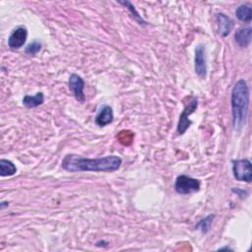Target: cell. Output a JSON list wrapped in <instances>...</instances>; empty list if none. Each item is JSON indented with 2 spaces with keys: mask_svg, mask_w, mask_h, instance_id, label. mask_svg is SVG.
<instances>
[{
  "mask_svg": "<svg viewBox=\"0 0 252 252\" xmlns=\"http://www.w3.org/2000/svg\"><path fill=\"white\" fill-rule=\"evenodd\" d=\"M122 159L118 156L110 155L102 158H89L76 154H68L64 157L61 166L69 172L79 171H95V172H112L121 166Z\"/></svg>",
  "mask_w": 252,
  "mask_h": 252,
  "instance_id": "cell-1",
  "label": "cell"
},
{
  "mask_svg": "<svg viewBox=\"0 0 252 252\" xmlns=\"http://www.w3.org/2000/svg\"><path fill=\"white\" fill-rule=\"evenodd\" d=\"M232 126L234 130H240L246 123L249 108V87L244 79H239L231 90Z\"/></svg>",
  "mask_w": 252,
  "mask_h": 252,
  "instance_id": "cell-2",
  "label": "cell"
},
{
  "mask_svg": "<svg viewBox=\"0 0 252 252\" xmlns=\"http://www.w3.org/2000/svg\"><path fill=\"white\" fill-rule=\"evenodd\" d=\"M201 187V181L197 178L181 174L178 175L174 182V189L178 194L187 195L194 192H198Z\"/></svg>",
  "mask_w": 252,
  "mask_h": 252,
  "instance_id": "cell-3",
  "label": "cell"
},
{
  "mask_svg": "<svg viewBox=\"0 0 252 252\" xmlns=\"http://www.w3.org/2000/svg\"><path fill=\"white\" fill-rule=\"evenodd\" d=\"M198 107V97L195 95H192L189 98V101L185 104V107L180 114L178 123H177V133L179 135L184 134L187 129L191 126L192 121L189 119V116L197 109Z\"/></svg>",
  "mask_w": 252,
  "mask_h": 252,
  "instance_id": "cell-4",
  "label": "cell"
},
{
  "mask_svg": "<svg viewBox=\"0 0 252 252\" xmlns=\"http://www.w3.org/2000/svg\"><path fill=\"white\" fill-rule=\"evenodd\" d=\"M232 173L236 180L251 182L252 180V163L248 158L233 159L232 160Z\"/></svg>",
  "mask_w": 252,
  "mask_h": 252,
  "instance_id": "cell-5",
  "label": "cell"
},
{
  "mask_svg": "<svg viewBox=\"0 0 252 252\" xmlns=\"http://www.w3.org/2000/svg\"><path fill=\"white\" fill-rule=\"evenodd\" d=\"M194 69L195 73L201 79H205L207 76V58H206V48L203 44H198L195 48L194 56Z\"/></svg>",
  "mask_w": 252,
  "mask_h": 252,
  "instance_id": "cell-6",
  "label": "cell"
},
{
  "mask_svg": "<svg viewBox=\"0 0 252 252\" xmlns=\"http://www.w3.org/2000/svg\"><path fill=\"white\" fill-rule=\"evenodd\" d=\"M28 30L24 26H19L12 31L8 37V46L11 49L21 48L27 40Z\"/></svg>",
  "mask_w": 252,
  "mask_h": 252,
  "instance_id": "cell-7",
  "label": "cell"
},
{
  "mask_svg": "<svg viewBox=\"0 0 252 252\" xmlns=\"http://www.w3.org/2000/svg\"><path fill=\"white\" fill-rule=\"evenodd\" d=\"M68 86L70 91L73 93V95L76 98V100L79 102H84L86 99V96L84 94L85 81L83 80V78L78 74H72L69 77Z\"/></svg>",
  "mask_w": 252,
  "mask_h": 252,
  "instance_id": "cell-8",
  "label": "cell"
},
{
  "mask_svg": "<svg viewBox=\"0 0 252 252\" xmlns=\"http://www.w3.org/2000/svg\"><path fill=\"white\" fill-rule=\"evenodd\" d=\"M216 21L218 25L219 33L223 37L227 36L234 26L233 20L223 13H218L216 15Z\"/></svg>",
  "mask_w": 252,
  "mask_h": 252,
  "instance_id": "cell-9",
  "label": "cell"
},
{
  "mask_svg": "<svg viewBox=\"0 0 252 252\" xmlns=\"http://www.w3.org/2000/svg\"><path fill=\"white\" fill-rule=\"evenodd\" d=\"M113 118H114V115H113V110L111 106L104 104L103 106L100 107L99 111L95 115L94 122L97 126L103 127L110 124L113 121Z\"/></svg>",
  "mask_w": 252,
  "mask_h": 252,
  "instance_id": "cell-10",
  "label": "cell"
},
{
  "mask_svg": "<svg viewBox=\"0 0 252 252\" xmlns=\"http://www.w3.org/2000/svg\"><path fill=\"white\" fill-rule=\"evenodd\" d=\"M252 38V29L250 27H242L234 33L235 43L242 48L248 47Z\"/></svg>",
  "mask_w": 252,
  "mask_h": 252,
  "instance_id": "cell-11",
  "label": "cell"
},
{
  "mask_svg": "<svg viewBox=\"0 0 252 252\" xmlns=\"http://www.w3.org/2000/svg\"><path fill=\"white\" fill-rule=\"evenodd\" d=\"M23 104L27 107V108H33V107H37L39 105H41L44 102V94L42 92H38L36 93L34 95H30V94H26L23 97Z\"/></svg>",
  "mask_w": 252,
  "mask_h": 252,
  "instance_id": "cell-12",
  "label": "cell"
},
{
  "mask_svg": "<svg viewBox=\"0 0 252 252\" xmlns=\"http://www.w3.org/2000/svg\"><path fill=\"white\" fill-rule=\"evenodd\" d=\"M235 16L239 21L244 23H249L252 19V9L249 5L242 4L236 8Z\"/></svg>",
  "mask_w": 252,
  "mask_h": 252,
  "instance_id": "cell-13",
  "label": "cell"
},
{
  "mask_svg": "<svg viewBox=\"0 0 252 252\" xmlns=\"http://www.w3.org/2000/svg\"><path fill=\"white\" fill-rule=\"evenodd\" d=\"M17 172L16 165L9 159L1 158L0 159V175L2 177L12 176Z\"/></svg>",
  "mask_w": 252,
  "mask_h": 252,
  "instance_id": "cell-14",
  "label": "cell"
},
{
  "mask_svg": "<svg viewBox=\"0 0 252 252\" xmlns=\"http://www.w3.org/2000/svg\"><path fill=\"white\" fill-rule=\"evenodd\" d=\"M119 4L124 5V6L128 9V11H129V12L131 13V15L133 16L134 20H135L139 25H141V26H147V25H148L147 22L144 21V19H143V18L140 16V14L137 12V10L135 9V7L133 6V4H132L131 2H129V1H120Z\"/></svg>",
  "mask_w": 252,
  "mask_h": 252,
  "instance_id": "cell-15",
  "label": "cell"
},
{
  "mask_svg": "<svg viewBox=\"0 0 252 252\" xmlns=\"http://www.w3.org/2000/svg\"><path fill=\"white\" fill-rule=\"evenodd\" d=\"M214 219H215V215L211 214V215L207 216L206 218L200 220L196 223V225H195L196 229L201 230L203 233H207V232L210 230V228H211V224H212Z\"/></svg>",
  "mask_w": 252,
  "mask_h": 252,
  "instance_id": "cell-16",
  "label": "cell"
},
{
  "mask_svg": "<svg viewBox=\"0 0 252 252\" xmlns=\"http://www.w3.org/2000/svg\"><path fill=\"white\" fill-rule=\"evenodd\" d=\"M41 49V43L38 40H33L32 42L29 43L26 48H25V52L29 55H35L36 53H38Z\"/></svg>",
  "mask_w": 252,
  "mask_h": 252,
  "instance_id": "cell-17",
  "label": "cell"
},
{
  "mask_svg": "<svg viewBox=\"0 0 252 252\" xmlns=\"http://www.w3.org/2000/svg\"><path fill=\"white\" fill-rule=\"evenodd\" d=\"M232 192L236 193L239 197L241 198H245L247 195H248V192L247 191H244L242 189H239V188H232Z\"/></svg>",
  "mask_w": 252,
  "mask_h": 252,
  "instance_id": "cell-18",
  "label": "cell"
},
{
  "mask_svg": "<svg viewBox=\"0 0 252 252\" xmlns=\"http://www.w3.org/2000/svg\"><path fill=\"white\" fill-rule=\"evenodd\" d=\"M9 202L8 201H1V203H0V209L1 210H3V209H5V208H7L8 206H9Z\"/></svg>",
  "mask_w": 252,
  "mask_h": 252,
  "instance_id": "cell-19",
  "label": "cell"
},
{
  "mask_svg": "<svg viewBox=\"0 0 252 252\" xmlns=\"http://www.w3.org/2000/svg\"><path fill=\"white\" fill-rule=\"evenodd\" d=\"M219 250H232V249H231V248H229V247H227V246H226V247H221V248H220V249H219Z\"/></svg>",
  "mask_w": 252,
  "mask_h": 252,
  "instance_id": "cell-20",
  "label": "cell"
}]
</instances>
